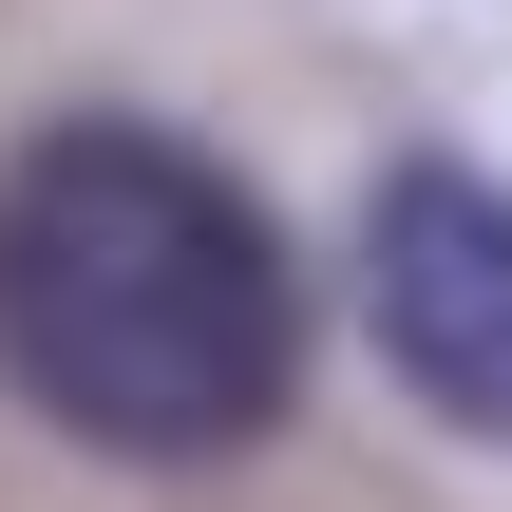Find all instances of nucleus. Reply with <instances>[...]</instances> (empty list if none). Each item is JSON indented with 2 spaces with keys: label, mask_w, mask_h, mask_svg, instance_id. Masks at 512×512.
I'll list each match as a JSON object with an SVG mask.
<instances>
[{
  "label": "nucleus",
  "mask_w": 512,
  "mask_h": 512,
  "mask_svg": "<svg viewBox=\"0 0 512 512\" xmlns=\"http://www.w3.org/2000/svg\"><path fill=\"white\" fill-rule=\"evenodd\" d=\"M0 380L114 475H228L304 399V266L171 114H38L0 152Z\"/></svg>",
  "instance_id": "1"
},
{
  "label": "nucleus",
  "mask_w": 512,
  "mask_h": 512,
  "mask_svg": "<svg viewBox=\"0 0 512 512\" xmlns=\"http://www.w3.org/2000/svg\"><path fill=\"white\" fill-rule=\"evenodd\" d=\"M361 323H380V361H399L418 418H456V437L512 456V190L494 171L399 152L361 190Z\"/></svg>",
  "instance_id": "2"
}]
</instances>
